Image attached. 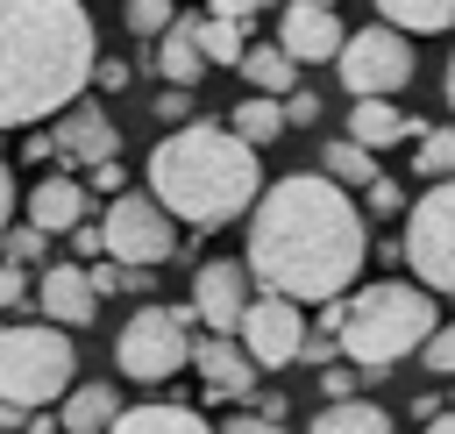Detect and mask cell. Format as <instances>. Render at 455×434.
Returning a JSON list of instances; mask_svg holds the SVG:
<instances>
[{"instance_id": "1", "label": "cell", "mask_w": 455, "mask_h": 434, "mask_svg": "<svg viewBox=\"0 0 455 434\" xmlns=\"http://www.w3.org/2000/svg\"><path fill=\"white\" fill-rule=\"evenodd\" d=\"M363 263H370V213L348 199L341 178L291 171V178L263 185V199L249 206L256 285L291 292L306 306H327V299H341V285H355Z\"/></svg>"}, {"instance_id": "2", "label": "cell", "mask_w": 455, "mask_h": 434, "mask_svg": "<svg viewBox=\"0 0 455 434\" xmlns=\"http://www.w3.org/2000/svg\"><path fill=\"white\" fill-rule=\"evenodd\" d=\"M100 71L85 0H0V128L64 114Z\"/></svg>"}, {"instance_id": "3", "label": "cell", "mask_w": 455, "mask_h": 434, "mask_svg": "<svg viewBox=\"0 0 455 434\" xmlns=\"http://www.w3.org/2000/svg\"><path fill=\"white\" fill-rule=\"evenodd\" d=\"M149 192L185 221V228H228L263 199V164L256 142L213 121H178L156 149H149Z\"/></svg>"}, {"instance_id": "4", "label": "cell", "mask_w": 455, "mask_h": 434, "mask_svg": "<svg viewBox=\"0 0 455 434\" xmlns=\"http://www.w3.org/2000/svg\"><path fill=\"white\" fill-rule=\"evenodd\" d=\"M320 327H334L341 349H348L363 370H391V363H405V356L427 349V334L441 327V313H434V285H419V277H412V285L384 277V285H363V292H348V299H327Z\"/></svg>"}, {"instance_id": "5", "label": "cell", "mask_w": 455, "mask_h": 434, "mask_svg": "<svg viewBox=\"0 0 455 434\" xmlns=\"http://www.w3.org/2000/svg\"><path fill=\"white\" fill-rule=\"evenodd\" d=\"M71 327L64 320H21V327H0V398L7 406H28V413H43V406H57L64 391H71V377H78V349L64 342Z\"/></svg>"}, {"instance_id": "6", "label": "cell", "mask_w": 455, "mask_h": 434, "mask_svg": "<svg viewBox=\"0 0 455 434\" xmlns=\"http://www.w3.org/2000/svg\"><path fill=\"white\" fill-rule=\"evenodd\" d=\"M192 306H135L114 334V363L128 384H171L192 363Z\"/></svg>"}, {"instance_id": "7", "label": "cell", "mask_w": 455, "mask_h": 434, "mask_svg": "<svg viewBox=\"0 0 455 434\" xmlns=\"http://www.w3.org/2000/svg\"><path fill=\"white\" fill-rule=\"evenodd\" d=\"M405 270L455 299V178H427V192L405 206Z\"/></svg>"}, {"instance_id": "8", "label": "cell", "mask_w": 455, "mask_h": 434, "mask_svg": "<svg viewBox=\"0 0 455 434\" xmlns=\"http://www.w3.org/2000/svg\"><path fill=\"white\" fill-rule=\"evenodd\" d=\"M100 228H107V256H128V263H149V270L178 256V213L156 192H114Z\"/></svg>"}, {"instance_id": "9", "label": "cell", "mask_w": 455, "mask_h": 434, "mask_svg": "<svg viewBox=\"0 0 455 434\" xmlns=\"http://www.w3.org/2000/svg\"><path fill=\"white\" fill-rule=\"evenodd\" d=\"M334 71H341L348 100H363V92H405V85H412V36H405L398 21L355 28V36L341 43Z\"/></svg>"}, {"instance_id": "10", "label": "cell", "mask_w": 455, "mask_h": 434, "mask_svg": "<svg viewBox=\"0 0 455 434\" xmlns=\"http://www.w3.org/2000/svg\"><path fill=\"white\" fill-rule=\"evenodd\" d=\"M28 157H57V164H71V171H100V164L121 157V128H114L107 107L71 100V107L57 114L50 135H28Z\"/></svg>"}, {"instance_id": "11", "label": "cell", "mask_w": 455, "mask_h": 434, "mask_svg": "<svg viewBox=\"0 0 455 434\" xmlns=\"http://www.w3.org/2000/svg\"><path fill=\"white\" fill-rule=\"evenodd\" d=\"M299 306H306V299L270 292V285L249 299V313H242V327H235V334L249 342V356H256L263 370H291V363H299V349H306V334H313Z\"/></svg>"}, {"instance_id": "12", "label": "cell", "mask_w": 455, "mask_h": 434, "mask_svg": "<svg viewBox=\"0 0 455 434\" xmlns=\"http://www.w3.org/2000/svg\"><path fill=\"white\" fill-rule=\"evenodd\" d=\"M249 299H256V270H249V256H242V263H235V256H206V263L192 270V313H199V327L235 334L242 313H249Z\"/></svg>"}, {"instance_id": "13", "label": "cell", "mask_w": 455, "mask_h": 434, "mask_svg": "<svg viewBox=\"0 0 455 434\" xmlns=\"http://www.w3.org/2000/svg\"><path fill=\"white\" fill-rule=\"evenodd\" d=\"M192 370H199L206 398H256V377H263L249 342L242 334H213V327H206V342H192Z\"/></svg>"}, {"instance_id": "14", "label": "cell", "mask_w": 455, "mask_h": 434, "mask_svg": "<svg viewBox=\"0 0 455 434\" xmlns=\"http://www.w3.org/2000/svg\"><path fill=\"white\" fill-rule=\"evenodd\" d=\"M277 43L299 57V64H334L341 57V14L327 7V0H291L284 14H277Z\"/></svg>"}, {"instance_id": "15", "label": "cell", "mask_w": 455, "mask_h": 434, "mask_svg": "<svg viewBox=\"0 0 455 434\" xmlns=\"http://www.w3.org/2000/svg\"><path fill=\"white\" fill-rule=\"evenodd\" d=\"M36 306L64 327H85L92 306H100V285H92V263H43L36 270Z\"/></svg>"}, {"instance_id": "16", "label": "cell", "mask_w": 455, "mask_h": 434, "mask_svg": "<svg viewBox=\"0 0 455 434\" xmlns=\"http://www.w3.org/2000/svg\"><path fill=\"white\" fill-rule=\"evenodd\" d=\"M149 64H156L164 85H199V71L213 64L206 43H199V14H178V21L156 36V57H149Z\"/></svg>"}, {"instance_id": "17", "label": "cell", "mask_w": 455, "mask_h": 434, "mask_svg": "<svg viewBox=\"0 0 455 434\" xmlns=\"http://www.w3.org/2000/svg\"><path fill=\"white\" fill-rule=\"evenodd\" d=\"M21 213H28L36 228H50V235H71L78 221H92V199H85L78 178H43V185H28Z\"/></svg>"}, {"instance_id": "18", "label": "cell", "mask_w": 455, "mask_h": 434, "mask_svg": "<svg viewBox=\"0 0 455 434\" xmlns=\"http://www.w3.org/2000/svg\"><path fill=\"white\" fill-rule=\"evenodd\" d=\"M419 128H427V121L398 114V92H363V100L348 107V135H363L370 149H391L398 135H412V142H419Z\"/></svg>"}, {"instance_id": "19", "label": "cell", "mask_w": 455, "mask_h": 434, "mask_svg": "<svg viewBox=\"0 0 455 434\" xmlns=\"http://www.w3.org/2000/svg\"><path fill=\"white\" fill-rule=\"evenodd\" d=\"M114 427L121 434H206V413L185 398H142V406H121Z\"/></svg>"}, {"instance_id": "20", "label": "cell", "mask_w": 455, "mask_h": 434, "mask_svg": "<svg viewBox=\"0 0 455 434\" xmlns=\"http://www.w3.org/2000/svg\"><path fill=\"white\" fill-rule=\"evenodd\" d=\"M313 434H391V413L370 406L363 391H348V398H327L313 413Z\"/></svg>"}, {"instance_id": "21", "label": "cell", "mask_w": 455, "mask_h": 434, "mask_svg": "<svg viewBox=\"0 0 455 434\" xmlns=\"http://www.w3.org/2000/svg\"><path fill=\"white\" fill-rule=\"evenodd\" d=\"M228 121H235V135H249L256 149H263V142H277V135L291 128L284 92H249V100H235V107H228Z\"/></svg>"}, {"instance_id": "22", "label": "cell", "mask_w": 455, "mask_h": 434, "mask_svg": "<svg viewBox=\"0 0 455 434\" xmlns=\"http://www.w3.org/2000/svg\"><path fill=\"white\" fill-rule=\"evenodd\" d=\"M57 420H64L71 434H100V427H114V420H121L114 384H71V391H64V406H57Z\"/></svg>"}, {"instance_id": "23", "label": "cell", "mask_w": 455, "mask_h": 434, "mask_svg": "<svg viewBox=\"0 0 455 434\" xmlns=\"http://www.w3.org/2000/svg\"><path fill=\"white\" fill-rule=\"evenodd\" d=\"M242 78H249V92H291V85H299V57H291L284 43H249Z\"/></svg>"}, {"instance_id": "24", "label": "cell", "mask_w": 455, "mask_h": 434, "mask_svg": "<svg viewBox=\"0 0 455 434\" xmlns=\"http://www.w3.org/2000/svg\"><path fill=\"white\" fill-rule=\"evenodd\" d=\"M320 171H327V178H341L348 192H363L370 178H384V171H377V149H370L363 135H348V142H327V149H320Z\"/></svg>"}, {"instance_id": "25", "label": "cell", "mask_w": 455, "mask_h": 434, "mask_svg": "<svg viewBox=\"0 0 455 434\" xmlns=\"http://www.w3.org/2000/svg\"><path fill=\"white\" fill-rule=\"evenodd\" d=\"M384 21H398L405 36H441L455 28V0H370Z\"/></svg>"}, {"instance_id": "26", "label": "cell", "mask_w": 455, "mask_h": 434, "mask_svg": "<svg viewBox=\"0 0 455 434\" xmlns=\"http://www.w3.org/2000/svg\"><path fill=\"white\" fill-rule=\"evenodd\" d=\"M199 43H206L213 64H235V71H242V57H249V28H242V14H199Z\"/></svg>"}, {"instance_id": "27", "label": "cell", "mask_w": 455, "mask_h": 434, "mask_svg": "<svg viewBox=\"0 0 455 434\" xmlns=\"http://www.w3.org/2000/svg\"><path fill=\"white\" fill-rule=\"evenodd\" d=\"M412 171H419V178H455V121H441V128H419Z\"/></svg>"}, {"instance_id": "28", "label": "cell", "mask_w": 455, "mask_h": 434, "mask_svg": "<svg viewBox=\"0 0 455 434\" xmlns=\"http://www.w3.org/2000/svg\"><path fill=\"white\" fill-rule=\"evenodd\" d=\"M92 285H100V299H107V292H142V285H149V263H128V256H92Z\"/></svg>"}, {"instance_id": "29", "label": "cell", "mask_w": 455, "mask_h": 434, "mask_svg": "<svg viewBox=\"0 0 455 434\" xmlns=\"http://www.w3.org/2000/svg\"><path fill=\"white\" fill-rule=\"evenodd\" d=\"M50 242H57L50 228L21 221V228H7V235H0V256H14V263H43V249H50Z\"/></svg>"}, {"instance_id": "30", "label": "cell", "mask_w": 455, "mask_h": 434, "mask_svg": "<svg viewBox=\"0 0 455 434\" xmlns=\"http://www.w3.org/2000/svg\"><path fill=\"white\" fill-rule=\"evenodd\" d=\"M178 21V0H128V28L135 36H164Z\"/></svg>"}, {"instance_id": "31", "label": "cell", "mask_w": 455, "mask_h": 434, "mask_svg": "<svg viewBox=\"0 0 455 434\" xmlns=\"http://www.w3.org/2000/svg\"><path fill=\"white\" fill-rule=\"evenodd\" d=\"M419 363H427L434 377H455V320H441V327L427 334V349H419Z\"/></svg>"}, {"instance_id": "32", "label": "cell", "mask_w": 455, "mask_h": 434, "mask_svg": "<svg viewBox=\"0 0 455 434\" xmlns=\"http://www.w3.org/2000/svg\"><path fill=\"white\" fill-rule=\"evenodd\" d=\"M398 206H405V192H398V178H370V185H363V213H370V221H391Z\"/></svg>"}, {"instance_id": "33", "label": "cell", "mask_w": 455, "mask_h": 434, "mask_svg": "<svg viewBox=\"0 0 455 434\" xmlns=\"http://www.w3.org/2000/svg\"><path fill=\"white\" fill-rule=\"evenodd\" d=\"M36 263H14V256H0V306H21L28 292H36V277H28Z\"/></svg>"}, {"instance_id": "34", "label": "cell", "mask_w": 455, "mask_h": 434, "mask_svg": "<svg viewBox=\"0 0 455 434\" xmlns=\"http://www.w3.org/2000/svg\"><path fill=\"white\" fill-rule=\"evenodd\" d=\"M284 114H291V128H313V121H320V92L291 85V92H284Z\"/></svg>"}, {"instance_id": "35", "label": "cell", "mask_w": 455, "mask_h": 434, "mask_svg": "<svg viewBox=\"0 0 455 434\" xmlns=\"http://www.w3.org/2000/svg\"><path fill=\"white\" fill-rule=\"evenodd\" d=\"M156 114L178 128V121H192V85H164V100H156Z\"/></svg>"}, {"instance_id": "36", "label": "cell", "mask_w": 455, "mask_h": 434, "mask_svg": "<svg viewBox=\"0 0 455 434\" xmlns=\"http://www.w3.org/2000/svg\"><path fill=\"white\" fill-rule=\"evenodd\" d=\"M228 434H277V420L256 406V413H228Z\"/></svg>"}, {"instance_id": "37", "label": "cell", "mask_w": 455, "mask_h": 434, "mask_svg": "<svg viewBox=\"0 0 455 434\" xmlns=\"http://www.w3.org/2000/svg\"><path fill=\"white\" fill-rule=\"evenodd\" d=\"M14 206H21V192H14V171L0 164V235L14 228Z\"/></svg>"}, {"instance_id": "38", "label": "cell", "mask_w": 455, "mask_h": 434, "mask_svg": "<svg viewBox=\"0 0 455 434\" xmlns=\"http://www.w3.org/2000/svg\"><path fill=\"white\" fill-rule=\"evenodd\" d=\"M92 85H100V92H121V85H128V64H121V57H107V64L92 71Z\"/></svg>"}, {"instance_id": "39", "label": "cell", "mask_w": 455, "mask_h": 434, "mask_svg": "<svg viewBox=\"0 0 455 434\" xmlns=\"http://www.w3.org/2000/svg\"><path fill=\"white\" fill-rule=\"evenodd\" d=\"M92 185L114 199V192H121V157H114V164H100V171H92Z\"/></svg>"}, {"instance_id": "40", "label": "cell", "mask_w": 455, "mask_h": 434, "mask_svg": "<svg viewBox=\"0 0 455 434\" xmlns=\"http://www.w3.org/2000/svg\"><path fill=\"white\" fill-rule=\"evenodd\" d=\"M263 7H270V0H213V14H242V21L263 14Z\"/></svg>"}, {"instance_id": "41", "label": "cell", "mask_w": 455, "mask_h": 434, "mask_svg": "<svg viewBox=\"0 0 455 434\" xmlns=\"http://www.w3.org/2000/svg\"><path fill=\"white\" fill-rule=\"evenodd\" d=\"M427 427H434V434H455V406H448V413H427Z\"/></svg>"}, {"instance_id": "42", "label": "cell", "mask_w": 455, "mask_h": 434, "mask_svg": "<svg viewBox=\"0 0 455 434\" xmlns=\"http://www.w3.org/2000/svg\"><path fill=\"white\" fill-rule=\"evenodd\" d=\"M448 114H455V57H448Z\"/></svg>"}]
</instances>
